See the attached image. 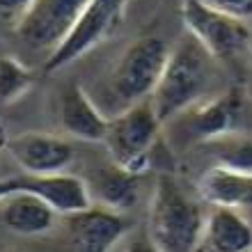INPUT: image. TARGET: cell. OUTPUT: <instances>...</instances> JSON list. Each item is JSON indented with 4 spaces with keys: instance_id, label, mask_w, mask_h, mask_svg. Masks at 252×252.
<instances>
[{
    "instance_id": "cell-11",
    "label": "cell",
    "mask_w": 252,
    "mask_h": 252,
    "mask_svg": "<svg viewBox=\"0 0 252 252\" xmlns=\"http://www.w3.org/2000/svg\"><path fill=\"white\" fill-rule=\"evenodd\" d=\"M21 190L32 192L39 199H44L55 213L60 216H76L80 211H87L94 204L92 190L85 179L76 174L60 172V174H46V177H30L21 174Z\"/></svg>"
},
{
    "instance_id": "cell-23",
    "label": "cell",
    "mask_w": 252,
    "mask_h": 252,
    "mask_svg": "<svg viewBox=\"0 0 252 252\" xmlns=\"http://www.w3.org/2000/svg\"><path fill=\"white\" fill-rule=\"evenodd\" d=\"M7 140H9V138H7V133H5V131H2V128H0V149H5V145H7Z\"/></svg>"
},
{
    "instance_id": "cell-19",
    "label": "cell",
    "mask_w": 252,
    "mask_h": 252,
    "mask_svg": "<svg viewBox=\"0 0 252 252\" xmlns=\"http://www.w3.org/2000/svg\"><path fill=\"white\" fill-rule=\"evenodd\" d=\"M199 2L209 9H216V12L234 16V19H252V0H199Z\"/></svg>"
},
{
    "instance_id": "cell-12",
    "label": "cell",
    "mask_w": 252,
    "mask_h": 252,
    "mask_svg": "<svg viewBox=\"0 0 252 252\" xmlns=\"http://www.w3.org/2000/svg\"><path fill=\"white\" fill-rule=\"evenodd\" d=\"M60 124L71 138L85 142H103L110 117L101 113V108L83 87L71 85L60 96Z\"/></svg>"
},
{
    "instance_id": "cell-25",
    "label": "cell",
    "mask_w": 252,
    "mask_h": 252,
    "mask_svg": "<svg viewBox=\"0 0 252 252\" xmlns=\"http://www.w3.org/2000/svg\"><path fill=\"white\" fill-rule=\"evenodd\" d=\"M199 252H209V250H206V248H202V250H199Z\"/></svg>"
},
{
    "instance_id": "cell-4",
    "label": "cell",
    "mask_w": 252,
    "mask_h": 252,
    "mask_svg": "<svg viewBox=\"0 0 252 252\" xmlns=\"http://www.w3.org/2000/svg\"><path fill=\"white\" fill-rule=\"evenodd\" d=\"M160 126L163 124L154 113L152 101L135 103L110 117L103 145L115 165L142 177L152 165V152L158 142Z\"/></svg>"
},
{
    "instance_id": "cell-14",
    "label": "cell",
    "mask_w": 252,
    "mask_h": 252,
    "mask_svg": "<svg viewBox=\"0 0 252 252\" xmlns=\"http://www.w3.org/2000/svg\"><path fill=\"white\" fill-rule=\"evenodd\" d=\"M204 248L209 252H252V222L236 209H211Z\"/></svg>"
},
{
    "instance_id": "cell-5",
    "label": "cell",
    "mask_w": 252,
    "mask_h": 252,
    "mask_svg": "<svg viewBox=\"0 0 252 252\" xmlns=\"http://www.w3.org/2000/svg\"><path fill=\"white\" fill-rule=\"evenodd\" d=\"M170 124L188 145H213L218 140L241 135L246 124V96L234 87L211 94Z\"/></svg>"
},
{
    "instance_id": "cell-3",
    "label": "cell",
    "mask_w": 252,
    "mask_h": 252,
    "mask_svg": "<svg viewBox=\"0 0 252 252\" xmlns=\"http://www.w3.org/2000/svg\"><path fill=\"white\" fill-rule=\"evenodd\" d=\"M170 48L158 37H140L122 51L108 76V90L120 101V113L152 99L165 69Z\"/></svg>"
},
{
    "instance_id": "cell-18",
    "label": "cell",
    "mask_w": 252,
    "mask_h": 252,
    "mask_svg": "<svg viewBox=\"0 0 252 252\" xmlns=\"http://www.w3.org/2000/svg\"><path fill=\"white\" fill-rule=\"evenodd\" d=\"M34 83L32 71L12 55H0V106H9L30 92Z\"/></svg>"
},
{
    "instance_id": "cell-2",
    "label": "cell",
    "mask_w": 252,
    "mask_h": 252,
    "mask_svg": "<svg viewBox=\"0 0 252 252\" xmlns=\"http://www.w3.org/2000/svg\"><path fill=\"white\" fill-rule=\"evenodd\" d=\"M206 216L174 177L160 174L149 202L147 236L160 252H199L204 246Z\"/></svg>"
},
{
    "instance_id": "cell-17",
    "label": "cell",
    "mask_w": 252,
    "mask_h": 252,
    "mask_svg": "<svg viewBox=\"0 0 252 252\" xmlns=\"http://www.w3.org/2000/svg\"><path fill=\"white\" fill-rule=\"evenodd\" d=\"M216 154V167L229 170V172L252 177V140L246 135H232V138L213 142Z\"/></svg>"
},
{
    "instance_id": "cell-7",
    "label": "cell",
    "mask_w": 252,
    "mask_h": 252,
    "mask_svg": "<svg viewBox=\"0 0 252 252\" xmlns=\"http://www.w3.org/2000/svg\"><path fill=\"white\" fill-rule=\"evenodd\" d=\"M128 0H90L64 41L48 55L46 71H60L120 30Z\"/></svg>"
},
{
    "instance_id": "cell-20",
    "label": "cell",
    "mask_w": 252,
    "mask_h": 252,
    "mask_svg": "<svg viewBox=\"0 0 252 252\" xmlns=\"http://www.w3.org/2000/svg\"><path fill=\"white\" fill-rule=\"evenodd\" d=\"M34 0H0V16L5 19H14L16 23L21 21V16L30 9Z\"/></svg>"
},
{
    "instance_id": "cell-6",
    "label": "cell",
    "mask_w": 252,
    "mask_h": 252,
    "mask_svg": "<svg viewBox=\"0 0 252 252\" xmlns=\"http://www.w3.org/2000/svg\"><path fill=\"white\" fill-rule=\"evenodd\" d=\"M186 32L204 46L216 62H236L252 51V28L248 21L209 9L199 0L181 2Z\"/></svg>"
},
{
    "instance_id": "cell-15",
    "label": "cell",
    "mask_w": 252,
    "mask_h": 252,
    "mask_svg": "<svg viewBox=\"0 0 252 252\" xmlns=\"http://www.w3.org/2000/svg\"><path fill=\"white\" fill-rule=\"evenodd\" d=\"M197 192L213 209L239 211L243 206H252V177L213 165L197 179Z\"/></svg>"
},
{
    "instance_id": "cell-21",
    "label": "cell",
    "mask_w": 252,
    "mask_h": 252,
    "mask_svg": "<svg viewBox=\"0 0 252 252\" xmlns=\"http://www.w3.org/2000/svg\"><path fill=\"white\" fill-rule=\"evenodd\" d=\"M124 252H160V250L149 241V236H135L124 246Z\"/></svg>"
},
{
    "instance_id": "cell-22",
    "label": "cell",
    "mask_w": 252,
    "mask_h": 252,
    "mask_svg": "<svg viewBox=\"0 0 252 252\" xmlns=\"http://www.w3.org/2000/svg\"><path fill=\"white\" fill-rule=\"evenodd\" d=\"M21 190V179L19 177H9V179H0V204L5 202L9 195Z\"/></svg>"
},
{
    "instance_id": "cell-1",
    "label": "cell",
    "mask_w": 252,
    "mask_h": 252,
    "mask_svg": "<svg viewBox=\"0 0 252 252\" xmlns=\"http://www.w3.org/2000/svg\"><path fill=\"white\" fill-rule=\"evenodd\" d=\"M213 80L216 60L192 34L184 32L170 48L163 76L149 99L160 124H170L188 108L211 96Z\"/></svg>"
},
{
    "instance_id": "cell-16",
    "label": "cell",
    "mask_w": 252,
    "mask_h": 252,
    "mask_svg": "<svg viewBox=\"0 0 252 252\" xmlns=\"http://www.w3.org/2000/svg\"><path fill=\"white\" fill-rule=\"evenodd\" d=\"M94 192H96L99 206L124 213L138 204L140 177L113 163V165L101 167L96 172V177H94Z\"/></svg>"
},
{
    "instance_id": "cell-13",
    "label": "cell",
    "mask_w": 252,
    "mask_h": 252,
    "mask_svg": "<svg viewBox=\"0 0 252 252\" xmlns=\"http://www.w3.org/2000/svg\"><path fill=\"white\" fill-rule=\"evenodd\" d=\"M58 213L32 192L19 190L0 204V220L19 236H39L53 229Z\"/></svg>"
},
{
    "instance_id": "cell-8",
    "label": "cell",
    "mask_w": 252,
    "mask_h": 252,
    "mask_svg": "<svg viewBox=\"0 0 252 252\" xmlns=\"http://www.w3.org/2000/svg\"><path fill=\"white\" fill-rule=\"evenodd\" d=\"M87 2L90 0H34L16 23V34L30 48L51 55L69 37Z\"/></svg>"
},
{
    "instance_id": "cell-10",
    "label": "cell",
    "mask_w": 252,
    "mask_h": 252,
    "mask_svg": "<svg viewBox=\"0 0 252 252\" xmlns=\"http://www.w3.org/2000/svg\"><path fill=\"white\" fill-rule=\"evenodd\" d=\"M126 232L128 220L124 213L110 211L106 206L92 204L87 211L69 216V234L76 252H115Z\"/></svg>"
},
{
    "instance_id": "cell-24",
    "label": "cell",
    "mask_w": 252,
    "mask_h": 252,
    "mask_svg": "<svg viewBox=\"0 0 252 252\" xmlns=\"http://www.w3.org/2000/svg\"><path fill=\"white\" fill-rule=\"evenodd\" d=\"M115 252H124V248H117V250H115Z\"/></svg>"
},
{
    "instance_id": "cell-9",
    "label": "cell",
    "mask_w": 252,
    "mask_h": 252,
    "mask_svg": "<svg viewBox=\"0 0 252 252\" xmlns=\"http://www.w3.org/2000/svg\"><path fill=\"white\" fill-rule=\"evenodd\" d=\"M5 149L14 158V163L30 177H46V174L66 172V167L73 163L71 142L58 138L53 133H19L7 140Z\"/></svg>"
},
{
    "instance_id": "cell-26",
    "label": "cell",
    "mask_w": 252,
    "mask_h": 252,
    "mask_svg": "<svg viewBox=\"0 0 252 252\" xmlns=\"http://www.w3.org/2000/svg\"><path fill=\"white\" fill-rule=\"evenodd\" d=\"M9 252H16V250H9Z\"/></svg>"
}]
</instances>
